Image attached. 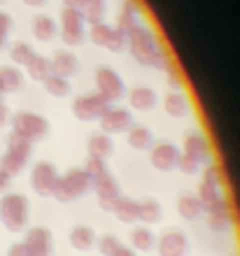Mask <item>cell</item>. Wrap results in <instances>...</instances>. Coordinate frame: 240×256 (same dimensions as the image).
Segmentation results:
<instances>
[{"instance_id":"obj_42","label":"cell","mask_w":240,"mask_h":256,"mask_svg":"<svg viewBox=\"0 0 240 256\" xmlns=\"http://www.w3.org/2000/svg\"><path fill=\"white\" fill-rule=\"evenodd\" d=\"M10 186H12V175H7L5 170H0V196L7 194Z\"/></svg>"},{"instance_id":"obj_14","label":"cell","mask_w":240,"mask_h":256,"mask_svg":"<svg viewBox=\"0 0 240 256\" xmlns=\"http://www.w3.org/2000/svg\"><path fill=\"white\" fill-rule=\"evenodd\" d=\"M180 149L175 147L173 142H156L152 149H149V163H152L156 170L161 172H170V170L177 168V161H180Z\"/></svg>"},{"instance_id":"obj_21","label":"cell","mask_w":240,"mask_h":256,"mask_svg":"<svg viewBox=\"0 0 240 256\" xmlns=\"http://www.w3.org/2000/svg\"><path fill=\"white\" fill-rule=\"evenodd\" d=\"M175 208H177V214H180L182 219H187V222H196V219L200 216V212H203L198 196H196V194H189V191H184V194L177 196Z\"/></svg>"},{"instance_id":"obj_19","label":"cell","mask_w":240,"mask_h":256,"mask_svg":"<svg viewBox=\"0 0 240 256\" xmlns=\"http://www.w3.org/2000/svg\"><path fill=\"white\" fill-rule=\"evenodd\" d=\"M49 66H52V74H56V77H63V80H70V77H75V74H77V70H80L77 56H75L73 52H56V54L52 56Z\"/></svg>"},{"instance_id":"obj_13","label":"cell","mask_w":240,"mask_h":256,"mask_svg":"<svg viewBox=\"0 0 240 256\" xmlns=\"http://www.w3.org/2000/svg\"><path fill=\"white\" fill-rule=\"evenodd\" d=\"M94 191H96V198H98V208L103 212H114V208L119 205V200L124 198L119 191V184L114 182V177L107 172L103 175L100 180L94 182Z\"/></svg>"},{"instance_id":"obj_37","label":"cell","mask_w":240,"mask_h":256,"mask_svg":"<svg viewBox=\"0 0 240 256\" xmlns=\"http://www.w3.org/2000/svg\"><path fill=\"white\" fill-rule=\"evenodd\" d=\"M84 170L89 172L91 182H96V180H100L103 175L110 172L107 166H105V161H103V158H96V156H87V161H84Z\"/></svg>"},{"instance_id":"obj_29","label":"cell","mask_w":240,"mask_h":256,"mask_svg":"<svg viewBox=\"0 0 240 256\" xmlns=\"http://www.w3.org/2000/svg\"><path fill=\"white\" fill-rule=\"evenodd\" d=\"M24 68H26V74L33 82H45L49 74H52L49 58H45V56H40V54H33V56H31V61H28Z\"/></svg>"},{"instance_id":"obj_45","label":"cell","mask_w":240,"mask_h":256,"mask_svg":"<svg viewBox=\"0 0 240 256\" xmlns=\"http://www.w3.org/2000/svg\"><path fill=\"white\" fill-rule=\"evenodd\" d=\"M63 5H66L68 10H80L82 0H63Z\"/></svg>"},{"instance_id":"obj_1","label":"cell","mask_w":240,"mask_h":256,"mask_svg":"<svg viewBox=\"0 0 240 256\" xmlns=\"http://www.w3.org/2000/svg\"><path fill=\"white\" fill-rule=\"evenodd\" d=\"M126 44H128V52H131L135 63L147 66V68H156V70H163V72L173 70L170 56H168L166 49L161 47V42L156 40V35H154L152 28L138 24V26L128 33Z\"/></svg>"},{"instance_id":"obj_3","label":"cell","mask_w":240,"mask_h":256,"mask_svg":"<svg viewBox=\"0 0 240 256\" xmlns=\"http://www.w3.org/2000/svg\"><path fill=\"white\" fill-rule=\"evenodd\" d=\"M31 152H33V142L21 138L17 133L7 135V144L5 152L0 156V170H5L7 175H19L21 170L28 166L31 161Z\"/></svg>"},{"instance_id":"obj_36","label":"cell","mask_w":240,"mask_h":256,"mask_svg":"<svg viewBox=\"0 0 240 256\" xmlns=\"http://www.w3.org/2000/svg\"><path fill=\"white\" fill-rule=\"evenodd\" d=\"M96 244H98V254L100 256H114L117 252H119V247H121L119 238L112 236V233L100 236V240H96Z\"/></svg>"},{"instance_id":"obj_31","label":"cell","mask_w":240,"mask_h":256,"mask_svg":"<svg viewBox=\"0 0 240 256\" xmlns=\"http://www.w3.org/2000/svg\"><path fill=\"white\" fill-rule=\"evenodd\" d=\"M196 196H198V200H200V208L205 210H210L212 205H217V202L224 198V194H221V189L219 186H214V184H210V182H203L198 184V191H196Z\"/></svg>"},{"instance_id":"obj_12","label":"cell","mask_w":240,"mask_h":256,"mask_svg":"<svg viewBox=\"0 0 240 256\" xmlns=\"http://www.w3.org/2000/svg\"><path fill=\"white\" fill-rule=\"evenodd\" d=\"M61 38L68 47H77L84 40V19L80 10H63L61 12Z\"/></svg>"},{"instance_id":"obj_39","label":"cell","mask_w":240,"mask_h":256,"mask_svg":"<svg viewBox=\"0 0 240 256\" xmlns=\"http://www.w3.org/2000/svg\"><path fill=\"white\" fill-rule=\"evenodd\" d=\"M198 163L193 161V158H189L187 154H180V161H177V170H180L182 175H196L198 172Z\"/></svg>"},{"instance_id":"obj_30","label":"cell","mask_w":240,"mask_h":256,"mask_svg":"<svg viewBox=\"0 0 240 256\" xmlns=\"http://www.w3.org/2000/svg\"><path fill=\"white\" fill-rule=\"evenodd\" d=\"M131 247L135 252H152L156 247V238L147 226H135L131 230Z\"/></svg>"},{"instance_id":"obj_18","label":"cell","mask_w":240,"mask_h":256,"mask_svg":"<svg viewBox=\"0 0 240 256\" xmlns=\"http://www.w3.org/2000/svg\"><path fill=\"white\" fill-rule=\"evenodd\" d=\"M128 105L135 112H152L159 105V96L149 86H133L128 91Z\"/></svg>"},{"instance_id":"obj_4","label":"cell","mask_w":240,"mask_h":256,"mask_svg":"<svg viewBox=\"0 0 240 256\" xmlns=\"http://www.w3.org/2000/svg\"><path fill=\"white\" fill-rule=\"evenodd\" d=\"M0 224L10 233H21L28 224V200L21 194L0 196Z\"/></svg>"},{"instance_id":"obj_32","label":"cell","mask_w":240,"mask_h":256,"mask_svg":"<svg viewBox=\"0 0 240 256\" xmlns=\"http://www.w3.org/2000/svg\"><path fill=\"white\" fill-rule=\"evenodd\" d=\"M80 14H82V19L89 21L91 26L100 24V21H103V14H105V0H82Z\"/></svg>"},{"instance_id":"obj_46","label":"cell","mask_w":240,"mask_h":256,"mask_svg":"<svg viewBox=\"0 0 240 256\" xmlns=\"http://www.w3.org/2000/svg\"><path fill=\"white\" fill-rule=\"evenodd\" d=\"M114 256H135V254H133V250H128V247H119V252Z\"/></svg>"},{"instance_id":"obj_9","label":"cell","mask_w":240,"mask_h":256,"mask_svg":"<svg viewBox=\"0 0 240 256\" xmlns=\"http://www.w3.org/2000/svg\"><path fill=\"white\" fill-rule=\"evenodd\" d=\"M89 40L94 42L96 47L114 52V54H119V52L126 49V38H124L114 26H107L103 21H100V24H94V26L89 28Z\"/></svg>"},{"instance_id":"obj_24","label":"cell","mask_w":240,"mask_h":256,"mask_svg":"<svg viewBox=\"0 0 240 256\" xmlns=\"http://www.w3.org/2000/svg\"><path fill=\"white\" fill-rule=\"evenodd\" d=\"M21 86H24V74H21L19 68H0V88H3V94H17V91H21Z\"/></svg>"},{"instance_id":"obj_41","label":"cell","mask_w":240,"mask_h":256,"mask_svg":"<svg viewBox=\"0 0 240 256\" xmlns=\"http://www.w3.org/2000/svg\"><path fill=\"white\" fill-rule=\"evenodd\" d=\"M168 82H170V86L175 88V91H180L182 86H184V80H182V74L177 72V70H168Z\"/></svg>"},{"instance_id":"obj_15","label":"cell","mask_w":240,"mask_h":256,"mask_svg":"<svg viewBox=\"0 0 240 256\" xmlns=\"http://www.w3.org/2000/svg\"><path fill=\"white\" fill-rule=\"evenodd\" d=\"M231 224H233V210H231L228 198H221L217 205L207 210V226L212 233H226Z\"/></svg>"},{"instance_id":"obj_11","label":"cell","mask_w":240,"mask_h":256,"mask_svg":"<svg viewBox=\"0 0 240 256\" xmlns=\"http://www.w3.org/2000/svg\"><path fill=\"white\" fill-rule=\"evenodd\" d=\"M26 247V256H52L54 252V238L52 230L45 226H33L26 230V238L21 240Z\"/></svg>"},{"instance_id":"obj_50","label":"cell","mask_w":240,"mask_h":256,"mask_svg":"<svg viewBox=\"0 0 240 256\" xmlns=\"http://www.w3.org/2000/svg\"><path fill=\"white\" fill-rule=\"evenodd\" d=\"M0 2H3V0H0Z\"/></svg>"},{"instance_id":"obj_20","label":"cell","mask_w":240,"mask_h":256,"mask_svg":"<svg viewBox=\"0 0 240 256\" xmlns=\"http://www.w3.org/2000/svg\"><path fill=\"white\" fill-rule=\"evenodd\" d=\"M68 242L77 252H89L96 244V230L91 226H87V224H77L68 233Z\"/></svg>"},{"instance_id":"obj_10","label":"cell","mask_w":240,"mask_h":256,"mask_svg":"<svg viewBox=\"0 0 240 256\" xmlns=\"http://www.w3.org/2000/svg\"><path fill=\"white\" fill-rule=\"evenodd\" d=\"M100 124V133L105 135H119V133H126L128 128L133 126V114L128 112L126 108H107L98 119Z\"/></svg>"},{"instance_id":"obj_43","label":"cell","mask_w":240,"mask_h":256,"mask_svg":"<svg viewBox=\"0 0 240 256\" xmlns=\"http://www.w3.org/2000/svg\"><path fill=\"white\" fill-rule=\"evenodd\" d=\"M7 256H26V247L24 242H14L10 250H7Z\"/></svg>"},{"instance_id":"obj_6","label":"cell","mask_w":240,"mask_h":256,"mask_svg":"<svg viewBox=\"0 0 240 256\" xmlns=\"http://www.w3.org/2000/svg\"><path fill=\"white\" fill-rule=\"evenodd\" d=\"M112 102H107L103 96L96 91V94H82L73 100V116L77 122H98L100 114L110 108Z\"/></svg>"},{"instance_id":"obj_25","label":"cell","mask_w":240,"mask_h":256,"mask_svg":"<svg viewBox=\"0 0 240 256\" xmlns=\"http://www.w3.org/2000/svg\"><path fill=\"white\" fill-rule=\"evenodd\" d=\"M126 142L131 149H138V152H145V149L154 147V135L147 126H131L126 135Z\"/></svg>"},{"instance_id":"obj_33","label":"cell","mask_w":240,"mask_h":256,"mask_svg":"<svg viewBox=\"0 0 240 256\" xmlns=\"http://www.w3.org/2000/svg\"><path fill=\"white\" fill-rule=\"evenodd\" d=\"M161 214H163V210H161L159 200H154V198L140 200V222L145 226H152V224L161 222Z\"/></svg>"},{"instance_id":"obj_16","label":"cell","mask_w":240,"mask_h":256,"mask_svg":"<svg viewBox=\"0 0 240 256\" xmlns=\"http://www.w3.org/2000/svg\"><path fill=\"white\" fill-rule=\"evenodd\" d=\"M156 252L159 256H187L189 240L180 230H168L156 240Z\"/></svg>"},{"instance_id":"obj_40","label":"cell","mask_w":240,"mask_h":256,"mask_svg":"<svg viewBox=\"0 0 240 256\" xmlns=\"http://www.w3.org/2000/svg\"><path fill=\"white\" fill-rule=\"evenodd\" d=\"M10 30H12V16L5 12H0V38H5L10 35Z\"/></svg>"},{"instance_id":"obj_22","label":"cell","mask_w":240,"mask_h":256,"mask_svg":"<svg viewBox=\"0 0 240 256\" xmlns=\"http://www.w3.org/2000/svg\"><path fill=\"white\" fill-rule=\"evenodd\" d=\"M112 152H114V142L110 135L94 133L87 138V156H96V158H103V161H105Z\"/></svg>"},{"instance_id":"obj_7","label":"cell","mask_w":240,"mask_h":256,"mask_svg":"<svg viewBox=\"0 0 240 256\" xmlns=\"http://www.w3.org/2000/svg\"><path fill=\"white\" fill-rule=\"evenodd\" d=\"M94 82H96L98 94L103 96L107 102L121 100L124 94H126V84H124V80L119 77V72L112 70V68H107V66H100L98 70H96Z\"/></svg>"},{"instance_id":"obj_17","label":"cell","mask_w":240,"mask_h":256,"mask_svg":"<svg viewBox=\"0 0 240 256\" xmlns=\"http://www.w3.org/2000/svg\"><path fill=\"white\" fill-rule=\"evenodd\" d=\"M182 147H184V152H182V154H187L189 158H193L198 166L210 163V158H212L210 142H207V138L203 133H189L187 138H184V144H182Z\"/></svg>"},{"instance_id":"obj_48","label":"cell","mask_w":240,"mask_h":256,"mask_svg":"<svg viewBox=\"0 0 240 256\" xmlns=\"http://www.w3.org/2000/svg\"><path fill=\"white\" fill-rule=\"evenodd\" d=\"M5 47H7V40H5V38H0V52H3Z\"/></svg>"},{"instance_id":"obj_26","label":"cell","mask_w":240,"mask_h":256,"mask_svg":"<svg viewBox=\"0 0 240 256\" xmlns=\"http://www.w3.org/2000/svg\"><path fill=\"white\" fill-rule=\"evenodd\" d=\"M163 112L168 116H173V119H182V116L189 112V100L187 96L182 94V91H173V94H168L163 98Z\"/></svg>"},{"instance_id":"obj_27","label":"cell","mask_w":240,"mask_h":256,"mask_svg":"<svg viewBox=\"0 0 240 256\" xmlns=\"http://www.w3.org/2000/svg\"><path fill=\"white\" fill-rule=\"evenodd\" d=\"M31 33L38 42H49L54 40V35H56V24H54L52 16L47 14H40V16H35L33 24H31Z\"/></svg>"},{"instance_id":"obj_5","label":"cell","mask_w":240,"mask_h":256,"mask_svg":"<svg viewBox=\"0 0 240 256\" xmlns=\"http://www.w3.org/2000/svg\"><path fill=\"white\" fill-rule=\"evenodd\" d=\"M10 126H12V133L21 135L31 142L42 140L49 130V122L35 112H17L10 116Z\"/></svg>"},{"instance_id":"obj_35","label":"cell","mask_w":240,"mask_h":256,"mask_svg":"<svg viewBox=\"0 0 240 256\" xmlns=\"http://www.w3.org/2000/svg\"><path fill=\"white\" fill-rule=\"evenodd\" d=\"M33 54H35L33 47L26 44V42H14L12 47H10V58H12L14 66H26Z\"/></svg>"},{"instance_id":"obj_49","label":"cell","mask_w":240,"mask_h":256,"mask_svg":"<svg viewBox=\"0 0 240 256\" xmlns=\"http://www.w3.org/2000/svg\"><path fill=\"white\" fill-rule=\"evenodd\" d=\"M0 98H3V88H0Z\"/></svg>"},{"instance_id":"obj_2","label":"cell","mask_w":240,"mask_h":256,"mask_svg":"<svg viewBox=\"0 0 240 256\" xmlns=\"http://www.w3.org/2000/svg\"><path fill=\"white\" fill-rule=\"evenodd\" d=\"M89 191H94V182L84 168H70L68 172L59 175V184L54 191L52 198L59 202H75L80 200L82 196H87Z\"/></svg>"},{"instance_id":"obj_34","label":"cell","mask_w":240,"mask_h":256,"mask_svg":"<svg viewBox=\"0 0 240 256\" xmlns=\"http://www.w3.org/2000/svg\"><path fill=\"white\" fill-rule=\"evenodd\" d=\"M42 84H45V91L52 98H66L70 94V80H63V77H56V74H49Z\"/></svg>"},{"instance_id":"obj_28","label":"cell","mask_w":240,"mask_h":256,"mask_svg":"<svg viewBox=\"0 0 240 256\" xmlns=\"http://www.w3.org/2000/svg\"><path fill=\"white\" fill-rule=\"evenodd\" d=\"M114 214L121 224H135L140 222V202L133 198H121L119 205L114 208Z\"/></svg>"},{"instance_id":"obj_44","label":"cell","mask_w":240,"mask_h":256,"mask_svg":"<svg viewBox=\"0 0 240 256\" xmlns=\"http://www.w3.org/2000/svg\"><path fill=\"white\" fill-rule=\"evenodd\" d=\"M5 124H10V110H7L5 102L0 100V128L5 126Z\"/></svg>"},{"instance_id":"obj_8","label":"cell","mask_w":240,"mask_h":256,"mask_svg":"<svg viewBox=\"0 0 240 256\" xmlns=\"http://www.w3.org/2000/svg\"><path fill=\"white\" fill-rule=\"evenodd\" d=\"M28 180H31V189H33L35 196L52 198L54 191H56V184H59V172L49 161H40L33 166Z\"/></svg>"},{"instance_id":"obj_47","label":"cell","mask_w":240,"mask_h":256,"mask_svg":"<svg viewBox=\"0 0 240 256\" xmlns=\"http://www.w3.org/2000/svg\"><path fill=\"white\" fill-rule=\"evenodd\" d=\"M28 7H40V5H45V0H24Z\"/></svg>"},{"instance_id":"obj_38","label":"cell","mask_w":240,"mask_h":256,"mask_svg":"<svg viewBox=\"0 0 240 256\" xmlns=\"http://www.w3.org/2000/svg\"><path fill=\"white\" fill-rule=\"evenodd\" d=\"M224 177H226V175H224V168L214 163V166H207L205 177H203V180H205V182H210V184H214V186H219V189H224Z\"/></svg>"},{"instance_id":"obj_23","label":"cell","mask_w":240,"mask_h":256,"mask_svg":"<svg viewBox=\"0 0 240 256\" xmlns=\"http://www.w3.org/2000/svg\"><path fill=\"white\" fill-rule=\"evenodd\" d=\"M138 26V5H135L133 0H126L119 10V16H117V30H119L124 38H128V33Z\"/></svg>"}]
</instances>
